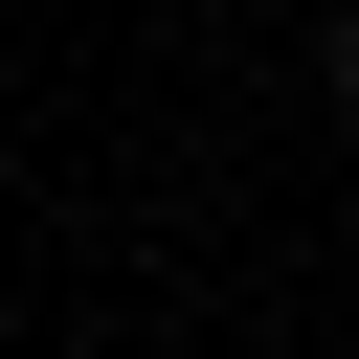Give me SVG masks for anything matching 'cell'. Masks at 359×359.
<instances>
[{"label":"cell","instance_id":"obj_1","mask_svg":"<svg viewBox=\"0 0 359 359\" xmlns=\"http://www.w3.org/2000/svg\"><path fill=\"white\" fill-rule=\"evenodd\" d=\"M337 90H359V22H337Z\"/></svg>","mask_w":359,"mask_h":359}]
</instances>
